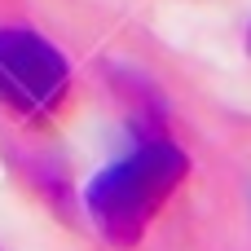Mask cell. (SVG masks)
Masks as SVG:
<instances>
[{"instance_id":"2","label":"cell","mask_w":251,"mask_h":251,"mask_svg":"<svg viewBox=\"0 0 251 251\" xmlns=\"http://www.w3.org/2000/svg\"><path fill=\"white\" fill-rule=\"evenodd\" d=\"M71 93L66 57L35 31H0V106L18 119L53 115Z\"/></svg>"},{"instance_id":"1","label":"cell","mask_w":251,"mask_h":251,"mask_svg":"<svg viewBox=\"0 0 251 251\" xmlns=\"http://www.w3.org/2000/svg\"><path fill=\"white\" fill-rule=\"evenodd\" d=\"M185 172H190V159L172 141H141L132 154H124L119 163L101 168L88 181L84 190L88 221L110 247H137L150 221L185 181Z\"/></svg>"}]
</instances>
